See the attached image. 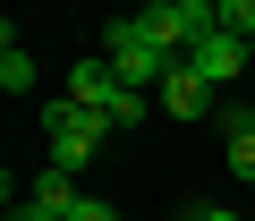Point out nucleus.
I'll use <instances>...</instances> for the list:
<instances>
[{
    "label": "nucleus",
    "mask_w": 255,
    "mask_h": 221,
    "mask_svg": "<svg viewBox=\"0 0 255 221\" xmlns=\"http://www.w3.org/2000/svg\"><path fill=\"white\" fill-rule=\"evenodd\" d=\"M43 136H51V153H43V170H85L94 153H102V136H111V119L102 110H85V102H68V94H51L43 102Z\"/></svg>",
    "instance_id": "1"
},
{
    "label": "nucleus",
    "mask_w": 255,
    "mask_h": 221,
    "mask_svg": "<svg viewBox=\"0 0 255 221\" xmlns=\"http://www.w3.org/2000/svg\"><path fill=\"white\" fill-rule=\"evenodd\" d=\"M102 60H111V77H119L128 94H153V85L179 68V60H170V51H162V43H153L136 17H111V34H102Z\"/></svg>",
    "instance_id": "2"
},
{
    "label": "nucleus",
    "mask_w": 255,
    "mask_h": 221,
    "mask_svg": "<svg viewBox=\"0 0 255 221\" xmlns=\"http://www.w3.org/2000/svg\"><path fill=\"white\" fill-rule=\"evenodd\" d=\"M187 68H196V77H204V85L221 94V85H238V77L255 68V43H247V34H230V26H213V34H204V43L187 51Z\"/></svg>",
    "instance_id": "3"
},
{
    "label": "nucleus",
    "mask_w": 255,
    "mask_h": 221,
    "mask_svg": "<svg viewBox=\"0 0 255 221\" xmlns=\"http://www.w3.org/2000/svg\"><path fill=\"white\" fill-rule=\"evenodd\" d=\"M153 110H170V119H213V85H204V77L179 60V68L153 85Z\"/></svg>",
    "instance_id": "4"
},
{
    "label": "nucleus",
    "mask_w": 255,
    "mask_h": 221,
    "mask_svg": "<svg viewBox=\"0 0 255 221\" xmlns=\"http://www.w3.org/2000/svg\"><path fill=\"white\" fill-rule=\"evenodd\" d=\"M68 102H85V110H102V119H111V102H119V77H111V60L94 51V60H77L68 68V85H60Z\"/></svg>",
    "instance_id": "5"
},
{
    "label": "nucleus",
    "mask_w": 255,
    "mask_h": 221,
    "mask_svg": "<svg viewBox=\"0 0 255 221\" xmlns=\"http://www.w3.org/2000/svg\"><path fill=\"white\" fill-rule=\"evenodd\" d=\"M77 196H85V187H77L68 170H34V187H26V213H43V221H68V213H77Z\"/></svg>",
    "instance_id": "6"
},
{
    "label": "nucleus",
    "mask_w": 255,
    "mask_h": 221,
    "mask_svg": "<svg viewBox=\"0 0 255 221\" xmlns=\"http://www.w3.org/2000/svg\"><path fill=\"white\" fill-rule=\"evenodd\" d=\"M0 94H9V102L34 94V51L17 43V26H9V43H0Z\"/></svg>",
    "instance_id": "7"
},
{
    "label": "nucleus",
    "mask_w": 255,
    "mask_h": 221,
    "mask_svg": "<svg viewBox=\"0 0 255 221\" xmlns=\"http://www.w3.org/2000/svg\"><path fill=\"white\" fill-rule=\"evenodd\" d=\"M145 119H153V94H128V85H119V102H111V136H136Z\"/></svg>",
    "instance_id": "8"
},
{
    "label": "nucleus",
    "mask_w": 255,
    "mask_h": 221,
    "mask_svg": "<svg viewBox=\"0 0 255 221\" xmlns=\"http://www.w3.org/2000/svg\"><path fill=\"white\" fill-rule=\"evenodd\" d=\"M162 9H170V17H179V26L196 34V43H204V34L221 26V0H162Z\"/></svg>",
    "instance_id": "9"
},
{
    "label": "nucleus",
    "mask_w": 255,
    "mask_h": 221,
    "mask_svg": "<svg viewBox=\"0 0 255 221\" xmlns=\"http://www.w3.org/2000/svg\"><path fill=\"white\" fill-rule=\"evenodd\" d=\"M221 162H230V179H238V187H255V136H230V153H221Z\"/></svg>",
    "instance_id": "10"
},
{
    "label": "nucleus",
    "mask_w": 255,
    "mask_h": 221,
    "mask_svg": "<svg viewBox=\"0 0 255 221\" xmlns=\"http://www.w3.org/2000/svg\"><path fill=\"white\" fill-rule=\"evenodd\" d=\"M213 119H221V136H255V110H247V102H221Z\"/></svg>",
    "instance_id": "11"
},
{
    "label": "nucleus",
    "mask_w": 255,
    "mask_h": 221,
    "mask_svg": "<svg viewBox=\"0 0 255 221\" xmlns=\"http://www.w3.org/2000/svg\"><path fill=\"white\" fill-rule=\"evenodd\" d=\"M221 26H230V34H247V43H255V0H221Z\"/></svg>",
    "instance_id": "12"
},
{
    "label": "nucleus",
    "mask_w": 255,
    "mask_h": 221,
    "mask_svg": "<svg viewBox=\"0 0 255 221\" xmlns=\"http://www.w3.org/2000/svg\"><path fill=\"white\" fill-rule=\"evenodd\" d=\"M68 221H119V204H102V196H77V213Z\"/></svg>",
    "instance_id": "13"
},
{
    "label": "nucleus",
    "mask_w": 255,
    "mask_h": 221,
    "mask_svg": "<svg viewBox=\"0 0 255 221\" xmlns=\"http://www.w3.org/2000/svg\"><path fill=\"white\" fill-rule=\"evenodd\" d=\"M204 221H255V213H230V204H196Z\"/></svg>",
    "instance_id": "14"
},
{
    "label": "nucleus",
    "mask_w": 255,
    "mask_h": 221,
    "mask_svg": "<svg viewBox=\"0 0 255 221\" xmlns=\"http://www.w3.org/2000/svg\"><path fill=\"white\" fill-rule=\"evenodd\" d=\"M179 221H204V213H196V204H187V213H179Z\"/></svg>",
    "instance_id": "15"
}]
</instances>
